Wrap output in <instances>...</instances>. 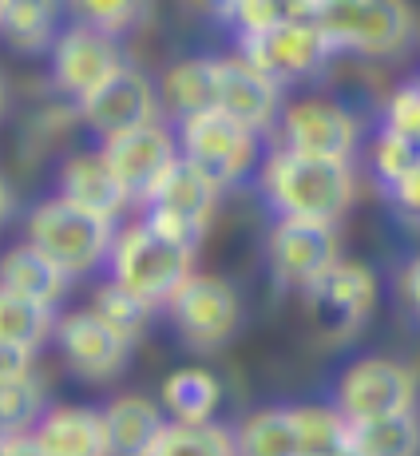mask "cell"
<instances>
[{
	"mask_svg": "<svg viewBox=\"0 0 420 456\" xmlns=\"http://www.w3.org/2000/svg\"><path fill=\"white\" fill-rule=\"evenodd\" d=\"M262 195L278 215L318 218V223H341L349 207L357 203V171L353 163L313 159L286 147L262 155L258 163Z\"/></svg>",
	"mask_w": 420,
	"mask_h": 456,
	"instance_id": "6da1fadb",
	"label": "cell"
},
{
	"mask_svg": "<svg viewBox=\"0 0 420 456\" xmlns=\"http://www.w3.org/2000/svg\"><path fill=\"white\" fill-rule=\"evenodd\" d=\"M195 258V250L163 239L143 218H135L127 226H116V239L108 250V278L124 286L127 294H135L139 302H147L151 310H163L171 294L198 270Z\"/></svg>",
	"mask_w": 420,
	"mask_h": 456,
	"instance_id": "7a4b0ae2",
	"label": "cell"
},
{
	"mask_svg": "<svg viewBox=\"0 0 420 456\" xmlns=\"http://www.w3.org/2000/svg\"><path fill=\"white\" fill-rule=\"evenodd\" d=\"M318 28L329 48L365 60H392L420 37L413 0H321Z\"/></svg>",
	"mask_w": 420,
	"mask_h": 456,
	"instance_id": "3957f363",
	"label": "cell"
},
{
	"mask_svg": "<svg viewBox=\"0 0 420 456\" xmlns=\"http://www.w3.org/2000/svg\"><path fill=\"white\" fill-rule=\"evenodd\" d=\"M116 226L100 215H87V210L72 207L68 199L52 195L40 199L36 207L24 218V239L36 250H44L68 278H87L100 266H108V250L116 239Z\"/></svg>",
	"mask_w": 420,
	"mask_h": 456,
	"instance_id": "277c9868",
	"label": "cell"
},
{
	"mask_svg": "<svg viewBox=\"0 0 420 456\" xmlns=\"http://www.w3.org/2000/svg\"><path fill=\"white\" fill-rule=\"evenodd\" d=\"M174 139H179V159L190 163L218 191L246 183L262 163V135L242 127L238 119L222 116L218 108L179 119Z\"/></svg>",
	"mask_w": 420,
	"mask_h": 456,
	"instance_id": "5b68a950",
	"label": "cell"
},
{
	"mask_svg": "<svg viewBox=\"0 0 420 456\" xmlns=\"http://www.w3.org/2000/svg\"><path fill=\"white\" fill-rule=\"evenodd\" d=\"M377 294L381 282L373 274V266L353 258H337L310 290H302L305 322L318 333L321 346H345L365 330L369 314L377 310Z\"/></svg>",
	"mask_w": 420,
	"mask_h": 456,
	"instance_id": "8992f818",
	"label": "cell"
},
{
	"mask_svg": "<svg viewBox=\"0 0 420 456\" xmlns=\"http://www.w3.org/2000/svg\"><path fill=\"white\" fill-rule=\"evenodd\" d=\"M420 373L400 357H357L341 370L334 385V409L349 425L381 420L397 413H416Z\"/></svg>",
	"mask_w": 420,
	"mask_h": 456,
	"instance_id": "52a82bcc",
	"label": "cell"
},
{
	"mask_svg": "<svg viewBox=\"0 0 420 456\" xmlns=\"http://www.w3.org/2000/svg\"><path fill=\"white\" fill-rule=\"evenodd\" d=\"M163 310L171 314V326L182 338V346L195 349V354L222 349L226 341H234V333L242 326L238 286L222 274H210V270H195L171 294V302Z\"/></svg>",
	"mask_w": 420,
	"mask_h": 456,
	"instance_id": "ba28073f",
	"label": "cell"
},
{
	"mask_svg": "<svg viewBox=\"0 0 420 456\" xmlns=\"http://www.w3.org/2000/svg\"><path fill=\"white\" fill-rule=\"evenodd\" d=\"M278 147L313 159L353 163L361 147V119L329 95H297L278 111Z\"/></svg>",
	"mask_w": 420,
	"mask_h": 456,
	"instance_id": "9c48e42d",
	"label": "cell"
},
{
	"mask_svg": "<svg viewBox=\"0 0 420 456\" xmlns=\"http://www.w3.org/2000/svg\"><path fill=\"white\" fill-rule=\"evenodd\" d=\"M218 199H222V191L214 187L210 179L195 171L190 163H174L167 171V179L155 187V195L143 203V223L151 226V231H159L163 239L179 242V247L195 250L203 247L206 231H210V218H214L218 210Z\"/></svg>",
	"mask_w": 420,
	"mask_h": 456,
	"instance_id": "30bf717a",
	"label": "cell"
},
{
	"mask_svg": "<svg viewBox=\"0 0 420 456\" xmlns=\"http://www.w3.org/2000/svg\"><path fill=\"white\" fill-rule=\"evenodd\" d=\"M124 64L127 60H124V52H119V40L100 28H87L80 20L64 24L60 37L52 40V48H48L52 87H56L60 100H68V103H84L95 87L108 84Z\"/></svg>",
	"mask_w": 420,
	"mask_h": 456,
	"instance_id": "8fae6325",
	"label": "cell"
},
{
	"mask_svg": "<svg viewBox=\"0 0 420 456\" xmlns=\"http://www.w3.org/2000/svg\"><path fill=\"white\" fill-rule=\"evenodd\" d=\"M95 147H100L103 163L111 167L116 183L124 187L131 207H143L147 199L155 195V187L167 179L171 167L179 163L174 124H163V119L143 124L135 131H124V135H116V139H103V143H95Z\"/></svg>",
	"mask_w": 420,
	"mask_h": 456,
	"instance_id": "7c38bea8",
	"label": "cell"
},
{
	"mask_svg": "<svg viewBox=\"0 0 420 456\" xmlns=\"http://www.w3.org/2000/svg\"><path fill=\"white\" fill-rule=\"evenodd\" d=\"M266 258L274 278L286 290H310L321 274L341 258L337 223H318V218H290L278 215L274 231L266 239Z\"/></svg>",
	"mask_w": 420,
	"mask_h": 456,
	"instance_id": "4fadbf2b",
	"label": "cell"
},
{
	"mask_svg": "<svg viewBox=\"0 0 420 456\" xmlns=\"http://www.w3.org/2000/svg\"><path fill=\"white\" fill-rule=\"evenodd\" d=\"M76 111H80V127L92 131L95 143L163 119L155 80L147 72H139V68H131V64H124L108 84L95 87L84 103H76Z\"/></svg>",
	"mask_w": 420,
	"mask_h": 456,
	"instance_id": "5bb4252c",
	"label": "cell"
},
{
	"mask_svg": "<svg viewBox=\"0 0 420 456\" xmlns=\"http://www.w3.org/2000/svg\"><path fill=\"white\" fill-rule=\"evenodd\" d=\"M238 52L246 64H254L262 76H270L278 87L282 84H302L326 72L334 60V48L321 37L318 24H294V28H274V32H254L238 37Z\"/></svg>",
	"mask_w": 420,
	"mask_h": 456,
	"instance_id": "9a60e30c",
	"label": "cell"
},
{
	"mask_svg": "<svg viewBox=\"0 0 420 456\" xmlns=\"http://www.w3.org/2000/svg\"><path fill=\"white\" fill-rule=\"evenodd\" d=\"M52 341L60 346L68 373L80 381H111L127 370L131 346L119 338L108 322H100L92 310H68L56 314V333Z\"/></svg>",
	"mask_w": 420,
	"mask_h": 456,
	"instance_id": "2e32d148",
	"label": "cell"
},
{
	"mask_svg": "<svg viewBox=\"0 0 420 456\" xmlns=\"http://www.w3.org/2000/svg\"><path fill=\"white\" fill-rule=\"evenodd\" d=\"M214 108L222 116L238 119L242 127L266 135L278 124V111H282V87L270 76H262L254 64L230 52V56H218V92H214Z\"/></svg>",
	"mask_w": 420,
	"mask_h": 456,
	"instance_id": "e0dca14e",
	"label": "cell"
},
{
	"mask_svg": "<svg viewBox=\"0 0 420 456\" xmlns=\"http://www.w3.org/2000/svg\"><path fill=\"white\" fill-rule=\"evenodd\" d=\"M56 195L68 199L72 207L87 210V215L108 218V223H119L124 210L131 207L124 187L111 175V167L103 163L100 147H84V151L64 155V163L56 171Z\"/></svg>",
	"mask_w": 420,
	"mask_h": 456,
	"instance_id": "ac0fdd59",
	"label": "cell"
},
{
	"mask_svg": "<svg viewBox=\"0 0 420 456\" xmlns=\"http://www.w3.org/2000/svg\"><path fill=\"white\" fill-rule=\"evenodd\" d=\"M32 441L44 456H111L108 433H103V413L95 405H48L32 428Z\"/></svg>",
	"mask_w": 420,
	"mask_h": 456,
	"instance_id": "d6986e66",
	"label": "cell"
},
{
	"mask_svg": "<svg viewBox=\"0 0 420 456\" xmlns=\"http://www.w3.org/2000/svg\"><path fill=\"white\" fill-rule=\"evenodd\" d=\"M100 413L111 456H151L163 428H167L163 405L155 397H143V393H116Z\"/></svg>",
	"mask_w": 420,
	"mask_h": 456,
	"instance_id": "ffe728a7",
	"label": "cell"
},
{
	"mask_svg": "<svg viewBox=\"0 0 420 456\" xmlns=\"http://www.w3.org/2000/svg\"><path fill=\"white\" fill-rule=\"evenodd\" d=\"M0 286L20 297H32V302L48 305V310H60V302L72 290V278H68L48 254L36 250L24 239V242H12V247L0 250Z\"/></svg>",
	"mask_w": 420,
	"mask_h": 456,
	"instance_id": "44dd1931",
	"label": "cell"
},
{
	"mask_svg": "<svg viewBox=\"0 0 420 456\" xmlns=\"http://www.w3.org/2000/svg\"><path fill=\"white\" fill-rule=\"evenodd\" d=\"M155 92H159L163 116H171L174 124L187 116H198V111H210L218 92V56L174 60L167 72L155 80Z\"/></svg>",
	"mask_w": 420,
	"mask_h": 456,
	"instance_id": "7402d4cb",
	"label": "cell"
},
{
	"mask_svg": "<svg viewBox=\"0 0 420 456\" xmlns=\"http://www.w3.org/2000/svg\"><path fill=\"white\" fill-rule=\"evenodd\" d=\"M68 0H0V37L20 56H44L64 28Z\"/></svg>",
	"mask_w": 420,
	"mask_h": 456,
	"instance_id": "603a6c76",
	"label": "cell"
},
{
	"mask_svg": "<svg viewBox=\"0 0 420 456\" xmlns=\"http://www.w3.org/2000/svg\"><path fill=\"white\" fill-rule=\"evenodd\" d=\"M159 405L167 420L182 425H203L218 417L222 405V381L206 370V365H179L159 381Z\"/></svg>",
	"mask_w": 420,
	"mask_h": 456,
	"instance_id": "cb8c5ba5",
	"label": "cell"
},
{
	"mask_svg": "<svg viewBox=\"0 0 420 456\" xmlns=\"http://www.w3.org/2000/svg\"><path fill=\"white\" fill-rule=\"evenodd\" d=\"M230 433H234V456H302L290 405L254 409Z\"/></svg>",
	"mask_w": 420,
	"mask_h": 456,
	"instance_id": "d4e9b609",
	"label": "cell"
},
{
	"mask_svg": "<svg viewBox=\"0 0 420 456\" xmlns=\"http://www.w3.org/2000/svg\"><path fill=\"white\" fill-rule=\"evenodd\" d=\"M349 449L357 456H420V413L349 425Z\"/></svg>",
	"mask_w": 420,
	"mask_h": 456,
	"instance_id": "484cf974",
	"label": "cell"
},
{
	"mask_svg": "<svg viewBox=\"0 0 420 456\" xmlns=\"http://www.w3.org/2000/svg\"><path fill=\"white\" fill-rule=\"evenodd\" d=\"M56 333V310L0 286V341L40 354Z\"/></svg>",
	"mask_w": 420,
	"mask_h": 456,
	"instance_id": "4316f807",
	"label": "cell"
},
{
	"mask_svg": "<svg viewBox=\"0 0 420 456\" xmlns=\"http://www.w3.org/2000/svg\"><path fill=\"white\" fill-rule=\"evenodd\" d=\"M321 0H238L230 24L238 37L254 32H274V28H294V24H318Z\"/></svg>",
	"mask_w": 420,
	"mask_h": 456,
	"instance_id": "83f0119b",
	"label": "cell"
},
{
	"mask_svg": "<svg viewBox=\"0 0 420 456\" xmlns=\"http://www.w3.org/2000/svg\"><path fill=\"white\" fill-rule=\"evenodd\" d=\"M151 456H234V433L222 420H203V425L167 420Z\"/></svg>",
	"mask_w": 420,
	"mask_h": 456,
	"instance_id": "f1b7e54d",
	"label": "cell"
},
{
	"mask_svg": "<svg viewBox=\"0 0 420 456\" xmlns=\"http://www.w3.org/2000/svg\"><path fill=\"white\" fill-rule=\"evenodd\" d=\"M48 409V385L40 373L0 385V436H24Z\"/></svg>",
	"mask_w": 420,
	"mask_h": 456,
	"instance_id": "f546056e",
	"label": "cell"
},
{
	"mask_svg": "<svg viewBox=\"0 0 420 456\" xmlns=\"http://www.w3.org/2000/svg\"><path fill=\"white\" fill-rule=\"evenodd\" d=\"M87 310H92L100 322H108V326L116 330L119 338L127 341V346H135V341L143 338V333H147V322H151V314H155L151 305L139 302L135 294H127L124 286H116L111 278L95 286V294H92V302H87Z\"/></svg>",
	"mask_w": 420,
	"mask_h": 456,
	"instance_id": "4dcf8cb0",
	"label": "cell"
},
{
	"mask_svg": "<svg viewBox=\"0 0 420 456\" xmlns=\"http://www.w3.org/2000/svg\"><path fill=\"white\" fill-rule=\"evenodd\" d=\"M302 456H329L349 444V420L334 405H290Z\"/></svg>",
	"mask_w": 420,
	"mask_h": 456,
	"instance_id": "1f68e13d",
	"label": "cell"
},
{
	"mask_svg": "<svg viewBox=\"0 0 420 456\" xmlns=\"http://www.w3.org/2000/svg\"><path fill=\"white\" fill-rule=\"evenodd\" d=\"M68 12L87 28H100L119 40L143 20L147 0H68Z\"/></svg>",
	"mask_w": 420,
	"mask_h": 456,
	"instance_id": "d6a6232c",
	"label": "cell"
},
{
	"mask_svg": "<svg viewBox=\"0 0 420 456\" xmlns=\"http://www.w3.org/2000/svg\"><path fill=\"white\" fill-rule=\"evenodd\" d=\"M369 167H373V175H377L384 187H392V183L405 179L413 167H420V143L392 135V131H381V135L373 139V147H369Z\"/></svg>",
	"mask_w": 420,
	"mask_h": 456,
	"instance_id": "836d02e7",
	"label": "cell"
},
{
	"mask_svg": "<svg viewBox=\"0 0 420 456\" xmlns=\"http://www.w3.org/2000/svg\"><path fill=\"white\" fill-rule=\"evenodd\" d=\"M80 124V111H76V103L60 100V103H48L44 111L28 119V127H24V151L28 155H48V147L56 143V139H64L68 131Z\"/></svg>",
	"mask_w": 420,
	"mask_h": 456,
	"instance_id": "e575fe53",
	"label": "cell"
},
{
	"mask_svg": "<svg viewBox=\"0 0 420 456\" xmlns=\"http://www.w3.org/2000/svg\"><path fill=\"white\" fill-rule=\"evenodd\" d=\"M381 131H392V135L420 143V80L392 87V95L384 100V127Z\"/></svg>",
	"mask_w": 420,
	"mask_h": 456,
	"instance_id": "d590c367",
	"label": "cell"
},
{
	"mask_svg": "<svg viewBox=\"0 0 420 456\" xmlns=\"http://www.w3.org/2000/svg\"><path fill=\"white\" fill-rule=\"evenodd\" d=\"M392 199V207L400 210V215L408 218V223L420 226V167H413V171L405 175V179H397L392 187H384Z\"/></svg>",
	"mask_w": 420,
	"mask_h": 456,
	"instance_id": "8d00e7d4",
	"label": "cell"
},
{
	"mask_svg": "<svg viewBox=\"0 0 420 456\" xmlns=\"http://www.w3.org/2000/svg\"><path fill=\"white\" fill-rule=\"evenodd\" d=\"M397 297H400V305L408 310V318L420 326V254H413V258L400 266V274H397Z\"/></svg>",
	"mask_w": 420,
	"mask_h": 456,
	"instance_id": "74e56055",
	"label": "cell"
},
{
	"mask_svg": "<svg viewBox=\"0 0 420 456\" xmlns=\"http://www.w3.org/2000/svg\"><path fill=\"white\" fill-rule=\"evenodd\" d=\"M28 373H36V354H32V349H20V346L0 341V385L16 381V377H28Z\"/></svg>",
	"mask_w": 420,
	"mask_h": 456,
	"instance_id": "f35d334b",
	"label": "cell"
},
{
	"mask_svg": "<svg viewBox=\"0 0 420 456\" xmlns=\"http://www.w3.org/2000/svg\"><path fill=\"white\" fill-rule=\"evenodd\" d=\"M0 456H44V452L32 441V433H24V436H0Z\"/></svg>",
	"mask_w": 420,
	"mask_h": 456,
	"instance_id": "ab89813d",
	"label": "cell"
},
{
	"mask_svg": "<svg viewBox=\"0 0 420 456\" xmlns=\"http://www.w3.org/2000/svg\"><path fill=\"white\" fill-rule=\"evenodd\" d=\"M190 4H195L203 16H214V20H230L234 8H238V0H190Z\"/></svg>",
	"mask_w": 420,
	"mask_h": 456,
	"instance_id": "60d3db41",
	"label": "cell"
},
{
	"mask_svg": "<svg viewBox=\"0 0 420 456\" xmlns=\"http://www.w3.org/2000/svg\"><path fill=\"white\" fill-rule=\"evenodd\" d=\"M12 215H16V191H12V183L4 179V171H0V231L12 223Z\"/></svg>",
	"mask_w": 420,
	"mask_h": 456,
	"instance_id": "b9f144b4",
	"label": "cell"
},
{
	"mask_svg": "<svg viewBox=\"0 0 420 456\" xmlns=\"http://www.w3.org/2000/svg\"><path fill=\"white\" fill-rule=\"evenodd\" d=\"M8 103H12V92H8V80H4V72H0V119L8 116Z\"/></svg>",
	"mask_w": 420,
	"mask_h": 456,
	"instance_id": "7bdbcfd3",
	"label": "cell"
},
{
	"mask_svg": "<svg viewBox=\"0 0 420 456\" xmlns=\"http://www.w3.org/2000/svg\"><path fill=\"white\" fill-rule=\"evenodd\" d=\"M329 456H357L353 449H349V444H345V449H337V452H329Z\"/></svg>",
	"mask_w": 420,
	"mask_h": 456,
	"instance_id": "ee69618b",
	"label": "cell"
}]
</instances>
